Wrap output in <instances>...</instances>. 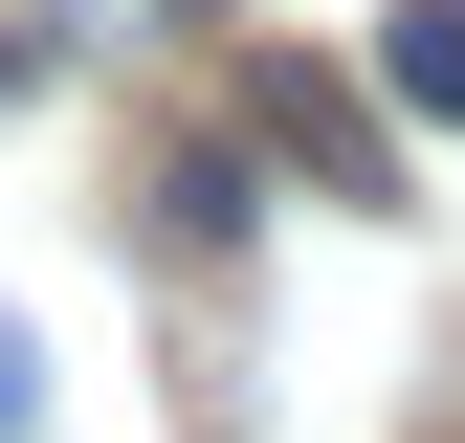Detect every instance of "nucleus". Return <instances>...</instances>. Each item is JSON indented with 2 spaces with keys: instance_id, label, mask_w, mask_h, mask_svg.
<instances>
[{
  "instance_id": "f257e3e1",
  "label": "nucleus",
  "mask_w": 465,
  "mask_h": 443,
  "mask_svg": "<svg viewBox=\"0 0 465 443\" xmlns=\"http://www.w3.org/2000/svg\"><path fill=\"white\" fill-rule=\"evenodd\" d=\"M244 111H266V155H288L311 200H355V222H399V133H377V89H332L311 44H288V67H266Z\"/></svg>"
},
{
  "instance_id": "20e7f679",
  "label": "nucleus",
  "mask_w": 465,
  "mask_h": 443,
  "mask_svg": "<svg viewBox=\"0 0 465 443\" xmlns=\"http://www.w3.org/2000/svg\"><path fill=\"white\" fill-rule=\"evenodd\" d=\"M23 421H45V332L0 310V443H23Z\"/></svg>"
},
{
  "instance_id": "39448f33",
  "label": "nucleus",
  "mask_w": 465,
  "mask_h": 443,
  "mask_svg": "<svg viewBox=\"0 0 465 443\" xmlns=\"http://www.w3.org/2000/svg\"><path fill=\"white\" fill-rule=\"evenodd\" d=\"M23 89H45V44H23V23H0V111H23Z\"/></svg>"
},
{
  "instance_id": "7ed1b4c3",
  "label": "nucleus",
  "mask_w": 465,
  "mask_h": 443,
  "mask_svg": "<svg viewBox=\"0 0 465 443\" xmlns=\"http://www.w3.org/2000/svg\"><path fill=\"white\" fill-rule=\"evenodd\" d=\"M244 222H266V200H244V155H222V133L178 155V178H155V244H178V266H222V244H244Z\"/></svg>"
},
{
  "instance_id": "f03ea898",
  "label": "nucleus",
  "mask_w": 465,
  "mask_h": 443,
  "mask_svg": "<svg viewBox=\"0 0 465 443\" xmlns=\"http://www.w3.org/2000/svg\"><path fill=\"white\" fill-rule=\"evenodd\" d=\"M377 111L399 133H465V0H399L377 23Z\"/></svg>"
}]
</instances>
